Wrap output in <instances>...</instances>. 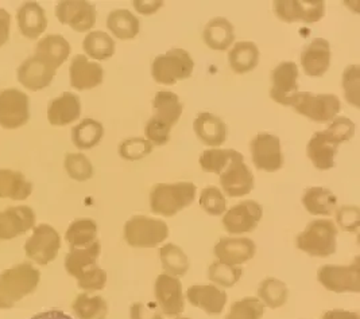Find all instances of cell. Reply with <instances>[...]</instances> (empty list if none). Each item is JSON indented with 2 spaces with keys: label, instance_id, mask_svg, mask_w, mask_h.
<instances>
[{
  "label": "cell",
  "instance_id": "23",
  "mask_svg": "<svg viewBox=\"0 0 360 319\" xmlns=\"http://www.w3.org/2000/svg\"><path fill=\"white\" fill-rule=\"evenodd\" d=\"M193 129L197 138L210 147H219L227 139V126L216 115L202 112L197 116L193 123Z\"/></svg>",
  "mask_w": 360,
  "mask_h": 319
},
{
  "label": "cell",
  "instance_id": "4",
  "mask_svg": "<svg viewBox=\"0 0 360 319\" xmlns=\"http://www.w3.org/2000/svg\"><path fill=\"white\" fill-rule=\"evenodd\" d=\"M196 186L181 182L176 185H155L151 190V209L157 214L173 216L181 209L188 207L195 200Z\"/></svg>",
  "mask_w": 360,
  "mask_h": 319
},
{
  "label": "cell",
  "instance_id": "2",
  "mask_svg": "<svg viewBox=\"0 0 360 319\" xmlns=\"http://www.w3.org/2000/svg\"><path fill=\"white\" fill-rule=\"evenodd\" d=\"M41 273L30 263L18 264L0 275V308H11L32 294L39 283Z\"/></svg>",
  "mask_w": 360,
  "mask_h": 319
},
{
  "label": "cell",
  "instance_id": "43",
  "mask_svg": "<svg viewBox=\"0 0 360 319\" xmlns=\"http://www.w3.org/2000/svg\"><path fill=\"white\" fill-rule=\"evenodd\" d=\"M286 286L276 279L264 280L259 288V297L271 307H277L286 302Z\"/></svg>",
  "mask_w": 360,
  "mask_h": 319
},
{
  "label": "cell",
  "instance_id": "13",
  "mask_svg": "<svg viewBox=\"0 0 360 319\" xmlns=\"http://www.w3.org/2000/svg\"><path fill=\"white\" fill-rule=\"evenodd\" d=\"M298 93V66L292 61L277 65L271 72L270 97L281 105L289 107L292 98Z\"/></svg>",
  "mask_w": 360,
  "mask_h": 319
},
{
  "label": "cell",
  "instance_id": "31",
  "mask_svg": "<svg viewBox=\"0 0 360 319\" xmlns=\"http://www.w3.org/2000/svg\"><path fill=\"white\" fill-rule=\"evenodd\" d=\"M107 27L116 38L129 41L138 35L141 25L139 19L129 10H114L107 18Z\"/></svg>",
  "mask_w": 360,
  "mask_h": 319
},
{
  "label": "cell",
  "instance_id": "35",
  "mask_svg": "<svg viewBox=\"0 0 360 319\" xmlns=\"http://www.w3.org/2000/svg\"><path fill=\"white\" fill-rule=\"evenodd\" d=\"M82 48L85 53L98 61L111 58L115 54V41L104 32H91L84 39Z\"/></svg>",
  "mask_w": 360,
  "mask_h": 319
},
{
  "label": "cell",
  "instance_id": "12",
  "mask_svg": "<svg viewBox=\"0 0 360 319\" xmlns=\"http://www.w3.org/2000/svg\"><path fill=\"white\" fill-rule=\"evenodd\" d=\"M167 237V226L160 220L134 217L126 225V239L132 247H155Z\"/></svg>",
  "mask_w": 360,
  "mask_h": 319
},
{
  "label": "cell",
  "instance_id": "47",
  "mask_svg": "<svg viewBox=\"0 0 360 319\" xmlns=\"http://www.w3.org/2000/svg\"><path fill=\"white\" fill-rule=\"evenodd\" d=\"M200 204L202 208L207 210V213L213 214V216H219L226 210V200L220 190L214 186L205 188L202 190Z\"/></svg>",
  "mask_w": 360,
  "mask_h": 319
},
{
  "label": "cell",
  "instance_id": "8",
  "mask_svg": "<svg viewBox=\"0 0 360 319\" xmlns=\"http://www.w3.org/2000/svg\"><path fill=\"white\" fill-rule=\"evenodd\" d=\"M61 247L60 236L54 228L42 223L34 229L33 236L26 241L25 251L29 259L46 266L56 259Z\"/></svg>",
  "mask_w": 360,
  "mask_h": 319
},
{
  "label": "cell",
  "instance_id": "48",
  "mask_svg": "<svg viewBox=\"0 0 360 319\" xmlns=\"http://www.w3.org/2000/svg\"><path fill=\"white\" fill-rule=\"evenodd\" d=\"M105 272L95 266L91 270L84 272L79 278V287L84 289H101L105 285Z\"/></svg>",
  "mask_w": 360,
  "mask_h": 319
},
{
  "label": "cell",
  "instance_id": "1",
  "mask_svg": "<svg viewBox=\"0 0 360 319\" xmlns=\"http://www.w3.org/2000/svg\"><path fill=\"white\" fill-rule=\"evenodd\" d=\"M154 115L145 128L148 142L155 145H164L170 141V131L174 127L182 115L180 97L173 92L161 91L153 98Z\"/></svg>",
  "mask_w": 360,
  "mask_h": 319
},
{
  "label": "cell",
  "instance_id": "45",
  "mask_svg": "<svg viewBox=\"0 0 360 319\" xmlns=\"http://www.w3.org/2000/svg\"><path fill=\"white\" fill-rule=\"evenodd\" d=\"M243 270L229 266L226 263H214L212 267L210 268V278L213 282L224 286V287H231L233 286L242 276Z\"/></svg>",
  "mask_w": 360,
  "mask_h": 319
},
{
  "label": "cell",
  "instance_id": "20",
  "mask_svg": "<svg viewBox=\"0 0 360 319\" xmlns=\"http://www.w3.org/2000/svg\"><path fill=\"white\" fill-rule=\"evenodd\" d=\"M82 115L80 97L65 92L61 96L51 100L48 108V119L51 126L64 127L76 122Z\"/></svg>",
  "mask_w": 360,
  "mask_h": 319
},
{
  "label": "cell",
  "instance_id": "19",
  "mask_svg": "<svg viewBox=\"0 0 360 319\" xmlns=\"http://www.w3.org/2000/svg\"><path fill=\"white\" fill-rule=\"evenodd\" d=\"M339 143L333 141L327 131L314 132L307 147L308 157L319 170H329L335 166V157L338 154Z\"/></svg>",
  "mask_w": 360,
  "mask_h": 319
},
{
  "label": "cell",
  "instance_id": "39",
  "mask_svg": "<svg viewBox=\"0 0 360 319\" xmlns=\"http://www.w3.org/2000/svg\"><path fill=\"white\" fill-rule=\"evenodd\" d=\"M107 304L100 297L82 294L73 304V310L80 319H101L105 314Z\"/></svg>",
  "mask_w": 360,
  "mask_h": 319
},
{
  "label": "cell",
  "instance_id": "36",
  "mask_svg": "<svg viewBox=\"0 0 360 319\" xmlns=\"http://www.w3.org/2000/svg\"><path fill=\"white\" fill-rule=\"evenodd\" d=\"M188 298L195 306H201L211 313L220 311L226 304V294L213 286H193L188 291Z\"/></svg>",
  "mask_w": 360,
  "mask_h": 319
},
{
  "label": "cell",
  "instance_id": "50",
  "mask_svg": "<svg viewBox=\"0 0 360 319\" xmlns=\"http://www.w3.org/2000/svg\"><path fill=\"white\" fill-rule=\"evenodd\" d=\"M132 6L135 7V10L142 14V15H151L154 13H157L162 6H164V1H155V0H151V1H142V0H135L132 1Z\"/></svg>",
  "mask_w": 360,
  "mask_h": 319
},
{
  "label": "cell",
  "instance_id": "24",
  "mask_svg": "<svg viewBox=\"0 0 360 319\" xmlns=\"http://www.w3.org/2000/svg\"><path fill=\"white\" fill-rule=\"evenodd\" d=\"M17 19L22 35L29 39H37L48 27L46 13L35 1H27L20 6L18 10Z\"/></svg>",
  "mask_w": 360,
  "mask_h": 319
},
{
  "label": "cell",
  "instance_id": "27",
  "mask_svg": "<svg viewBox=\"0 0 360 319\" xmlns=\"http://www.w3.org/2000/svg\"><path fill=\"white\" fill-rule=\"evenodd\" d=\"M259 63V48L254 42H238L229 50V64L236 74H246Z\"/></svg>",
  "mask_w": 360,
  "mask_h": 319
},
{
  "label": "cell",
  "instance_id": "3",
  "mask_svg": "<svg viewBox=\"0 0 360 319\" xmlns=\"http://www.w3.org/2000/svg\"><path fill=\"white\" fill-rule=\"evenodd\" d=\"M193 69V58L186 50L172 48L154 58L151 64V76L158 84L174 85L177 81L189 79Z\"/></svg>",
  "mask_w": 360,
  "mask_h": 319
},
{
  "label": "cell",
  "instance_id": "15",
  "mask_svg": "<svg viewBox=\"0 0 360 319\" xmlns=\"http://www.w3.org/2000/svg\"><path fill=\"white\" fill-rule=\"evenodd\" d=\"M35 223V213L29 207H14L0 211V240L15 239L29 232Z\"/></svg>",
  "mask_w": 360,
  "mask_h": 319
},
{
  "label": "cell",
  "instance_id": "51",
  "mask_svg": "<svg viewBox=\"0 0 360 319\" xmlns=\"http://www.w3.org/2000/svg\"><path fill=\"white\" fill-rule=\"evenodd\" d=\"M10 23H11V16L6 10L0 8V48L10 38Z\"/></svg>",
  "mask_w": 360,
  "mask_h": 319
},
{
  "label": "cell",
  "instance_id": "40",
  "mask_svg": "<svg viewBox=\"0 0 360 319\" xmlns=\"http://www.w3.org/2000/svg\"><path fill=\"white\" fill-rule=\"evenodd\" d=\"M154 144L145 138H130L119 144V155L126 160H143L153 152Z\"/></svg>",
  "mask_w": 360,
  "mask_h": 319
},
{
  "label": "cell",
  "instance_id": "34",
  "mask_svg": "<svg viewBox=\"0 0 360 319\" xmlns=\"http://www.w3.org/2000/svg\"><path fill=\"white\" fill-rule=\"evenodd\" d=\"M104 135L103 124L94 119H84L72 129V141L80 150H89L100 143Z\"/></svg>",
  "mask_w": 360,
  "mask_h": 319
},
{
  "label": "cell",
  "instance_id": "52",
  "mask_svg": "<svg viewBox=\"0 0 360 319\" xmlns=\"http://www.w3.org/2000/svg\"><path fill=\"white\" fill-rule=\"evenodd\" d=\"M32 319H73L65 314L64 311L60 310H50V311H45V313H39L37 315H34Z\"/></svg>",
  "mask_w": 360,
  "mask_h": 319
},
{
  "label": "cell",
  "instance_id": "28",
  "mask_svg": "<svg viewBox=\"0 0 360 319\" xmlns=\"http://www.w3.org/2000/svg\"><path fill=\"white\" fill-rule=\"evenodd\" d=\"M35 54L41 56L50 65L58 69L68 60L70 54V45L63 35L50 34L38 42Z\"/></svg>",
  "mask_w": 360,
  "mask_h": 319
},
{
  "label": "cell",
  "instance_id": "7",
  "mask_svg": "<svg viewBox=\"0 0 360 319\" xmlns=\"http://www.w3.org/2000/svg\"><path fill=\"white\" fill-rule=\"evenodd\" d=\"M273 7L279 20L286 23H316L326 15L323 0H276Z\"/></svg>",
  "mask_w": 360,
  "mask_h": 319
},
{
  "label": "cell",
  "instance_id": "37",
  "mask_svg": "<svg viewBox=\"0 0 360 319\" xmlns=\"http://www.w3.org/2000/svg\"><path fill=\"white\" fill-rule=\"evenodd\" d=\"M96 223L92 220H77L72 223L66 232V240L70 244L72 249H77L80 247H89L95 242L96 237Z\"/></svg>",
  "mask_w": 360,
  "mask_h": 319
},
{
  "label": "cell",
  "instance_id": "44",
  "mask_svg": "<svg viewBox=\"0 0 360 319\" xmlns=\"http://www.w3.org/2000/svg\"><path fill=\"white\" fill-rule=\"evenodd\" d=\"M359 72L358 65H349L343 73V88L345 98L349 104L359 108Z\"/></svg>",
  "mask_w": 360,
  "mask_h": 319
},
{
  "label": "cell",
  "instance_id": "11",
  "mask_svg": "<svg viewBox=\"0 0 360 319\" xmlns=\"http://www.w3.org/2000/svg\"><path fill=\"white\" fill-rule=\"evenodd\" d=\"M56 16L63 25L70 26L75 32L91 30L96 23V8L85 0H63L56 7Z\"/></svg>",
  "mask_w": 360,
  "mask_h": 319
},
{
  "label": "cell",
  "instance_id": "26",
  "mask_svg": "<svg viewBox=\"0 0 360 319\" xmlns=\"http://www.w3.org/2000/svg\"><path fill=\"white\" fill-rule=\"evenodd\" d=\"M202 39L208 48L224 51L235 39L233 26L226 18H213L204 27Z\"/></svg>",
  "mask_w": 360,
  "mask_h": 319
},
{
  "label": "cell",
  "instance_id": "9",
  "mask_svg": "<svg viewBox=\"0 0 360 319\" xmlns=\"http://www.w3.org/2000/svg\"><path fill=\"white\" fill-rule=\"evenodd\" d=\"M29 107V97L19 89L0 92V126L6 129L25 126L30 117Z\"/></svg>",
  "mask_w": 360,
  "mask_h": 319
},
{
  "label": "cell",
  "instance_id": "32",
  "mask_svg": "<svg viewBox=\"0 0 360 319\" xmlns=\"http://www.w3.org/2000/svg\"><path fill=\"white\" fill-rule=\"evenodd\" d=\"M98 252H100V244L98 241H95L92 245L84 249H72V252L66 256V271L79 279L84 272L96 266Z\"/></svg>",
  "mask_w": 360,
  "mask_h": 319
},
{
  "label": "cell",
  "instance_id": "29",
  "mask_svg": "<svg viewBox=\"0 0 360 319\" xmlns=\"http://www.w3.org/2000/svg\"><path fill=\"white\" fill-rule=\"evenodd\" d=\"M33 192V185L19 171L0 169V198L26 200Z\"/></svg>",
  "mask_w": 360,
  "mask_h": 319
},
{
  "label": "cell",
  "instance_id": "6",
  "mask_svg": "<svg viewBox=\"0 0 360 319\" xmlns=\"http://www.w3.org/2000/svg\"><path fill=\"white\" fill-rule=\"evenodd\" d=\"M336 226L332 221H313L298 236L297 245L311 256L327 257L336 249Z\"/></svg>",
  "mask_w": 360,
  "mask_h": 319
},
{
  "label": "cell",
  "instance_id": "18",
  "mask_svg": "<svg viewBox=\"0 0 360 319\" xmlns=\"http://www.w3.org/2000/svg\"><path fill=\"white\" fill-rule=\"evenodd\" d=\"M262 217V208L254 201H245L226 214L223 223L229 233H245L257 228Z\"/></svg>",
  "mask_w": 360,
  "mask_h": 319
},
{
  "label": "cell",
  "instance_id": "33",
  "mask_svg": "<svg viewBox=\"0 0 360 319\" xmlns=\"http://www.w3.org/2000/svg\"><path fill=\"white\" fill-rule=\"evenodd\" d=\"M239 160H243V155L235 150L212 148L201 154L200 164H201V169L207 173L221 174L229 164Z\"/></svg>",
  "mask_w": 360,
  "mask_h": 319
},
{
  "label": "cell",
  "instance_id": "14",
  "mask_svg": "<svg viewBox=\"0 0 360 319\" xmlns=\"http://www.w3.org/2000/svg\"><path fill=\"white\" fill-rule=\"evenodd\" d=\"M56 70L41 56L34 54L18 67V80L29 91H41L51 84Z\"/></svg>",
  "mask_w": 360,
  "mask_h": 319
},
{
  "label": "cell",
  "instance_id": "42",
  "mask_svg": "<svg viewBox=\"0 0 360 319\" xmlns=\"http://www.w3.org/2000/svg\"><path fill=\"white\" fill-rule=\"evenodd\" d=\"M66 173L76 181H86L94 174V167L84 154H68L65 157Z\"/></svg>",
  "mask_w": 360,
  "mask_h": 319
},
{
  "label": "cell",
  "instance_id": "5",
  "mask_svg": "<svg viewBox=\"0 0 360 319\" xmlns=\"http://www.w3.org/2000/svg\"><path fill=\"white\" fill-rule=\"evenodd\" d=\"M289 107H293L295 112L317 123L332 122L342 111L339 97L329 93L314 95L311 92H298L292 98Z\"/></svg>",
  "mask_w": 360,
  "mask_h": 319
},
{
  "label": "cell",
  "instance_id": "41",
  "mask_svg": "<svg viewBox=\"0 0 360 319\" xmlns=\"http://www.w3.org/2000/svg\"><path fill=\"white\" fill-rule=\"evenodd\" d=\"M161 259L165 270L174 275H184L189 267L186 256L173 244H169L161 249Z\"/></svg>",
  "mask_w": 360,
  "mask_h": 319
},
{
  "label": "cell",
  "instance_id": "46",
  "mask_svg": "<svg viewBox=\"0 0 360 319\" xmlns=\"http://www.w3.org/2000/svg\"><path fill=\"white\" fill-rule=\"evenodd\" d=\"M326 131H327L328 135L338 143H345V142L351 141L355 135V123L352 120H349L348 117L339 116L332 120L330 126Z\"/></svg>",
  "mask_w": 360,
  "mask_h": 319
},
{
  "label": "cell",
  "instance_id": "21",
  "mask_svg": "<svg viewBox=\"0 0 360 319\" xmlns=\"http://www.w3.org/2000/svg\"><path fill=\"white\" fill-rule=\"evenodd\" d=\"M319 279L326 287L343 292V291H358L359 289V270L354 267H336L326 266L319 272Z\"/></svg>",
  "mask_w": 360,
  "mask_h": 319
},
{
  "label": "cell",
  "instance_id": "49",
  "mask_svg": "<svg viewBox=\"0 0 360 319\" xmlns=\"http://www.w3.org/2000/svg\"><path fill=\"white\" fill-rule=\"evenodd\" d=\"M338 221L345 230H356L359 225V210L354 207H344L338 213Z\"/></svg>",
  "mask_w": 360,
  "mask_h": 319
},
{
  "label": "cell",
  "instance_id": "22",
  "mask_svg": "<svg viewBox=\"0 0 360 319\" xmlns=\"http://www.w3.org/2000/svg\"><path fill=\"white\" fill-rule=\"evenodd\" d=\"M221 186L229 197L246 195L254 188V176L245 160L233 162L221 173Z\"/></svg>",
  "mask_w": 360,
  "mask_h": 319
},
{
  "label": "cell",
  "instance_id": "30",
  "mask_svg": "<svg viewBox=\"0 0 360 319\" xmlns=\"http://www.w3.org/2000/svg\"><path fill=\"white\" fill-rule=\"evenodd\" d=\"M155 295L166 313L181 311L184 307L180 280L176 278L161 275L155 285Z\"/></svg>",
  "mask_w": 360,
  "mask_h": 319
},
{
  "label": "cell",
  "instance_id": "17",
  "mask_svg": "<svg viewBox=\"0 0 360 319\" xmlns=\"http://www.w3.org/2000/svg\"><path fill=\"white\" fill-rule=\"evenodd\" d=\"M301 66L309 77L324 76L330 66V45L324 38L313 39L301 53Z\"/></svg>",
  "mask_w": 360,
  "mask_h": 319
},
{
  "label": "cell",
  "instance_id": "25",
  "mask_svg": "<svg viewBox=\"0 0 360 319\" xmlns=\"http://www.w3.org/2000/svg\"><path fill=\"white\" fill-rule=\"evenodd\" d=\"M214 254L226 264H240L254 256L255 245L248 239H223L217 242Z\"/></svg>",
  "mask_w": 360,
  "mask_h": 319
},
{
  "label": "cell",
  "instance_id": "16",
  "mask_svg": "<svg viewBox=\"0 0 360 319\" xmlns=\"http://www.w3.org/2000/svg\"><path fill=\"white\" fill-rule=\"evenodd\" d=\"M70 85L77 91H86L96 88L104 79L101 65L89 61L85 56L77 54L73 57L70 67Z\"/></svg>",
  "mask_w": 360,
  "mask_h": 319
},
{
  "label": "cell",
  "instance_id": "10",
  "mask_svg": "<svg viewBox=\"0 0 360 319\" xmlns=\"http://www.w3.org/2000/svg\"><path fill=\"white\" fill-rule=\"evenodd\" d=\"M250 151L255 167L259 170L273 173L283 164L281 141L273 134H258L250 143Z\"/></svg>",
  "mask_w": 360,
  "mask_h": 319
},
{
  "label": "cell",
  "instance_id": "38",
  "mask_svg": "<svg viewBox=\"0 0 360 319\" xmlns=\"http://www.w3.org/2000/svg\"><path fill=\"white\" fill-rule=\"evenodd\" d=\"M302 201L311 214H330L336 207V197L323 188H313L307 190Z\"/></svg>",
  "mask_w": 360,
  "mask_h": 319
}]
</instances>
